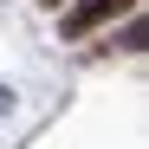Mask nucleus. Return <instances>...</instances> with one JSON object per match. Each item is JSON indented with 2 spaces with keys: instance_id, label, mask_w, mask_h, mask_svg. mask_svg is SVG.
I'll return each instance as SVG.
<instances>
[{
  "instance_id": "1",
  "label": "nucleus",
  "mask_w": 149,
  "mask_h": 149,
  "mask_svg": "<svg viewBox=\"0 0 149 149\" xmlns=\"http://www.w3.org/2000/svg\"><path fill=\"white\" fill-rule=\"evenodd\" d=\"M143 0H71V7L58 13V33L65 39H91L104 19H117V13H136Z\"/></svg>"
},
{
  "instance_id": "2",
  "label": "nucleus",
  "mask_w": 149,
  "mask_h": 149,
  "mask_svg": "<svg viewBox=\"0 0 149 149\" xmlns=\"http://www.w3.org/2000/svg\"><path fill=\"white\" fill-rule=\"evenodd\" d=\"M45 7H65V0H45Z\"/></svg>"
}]
</instances>
